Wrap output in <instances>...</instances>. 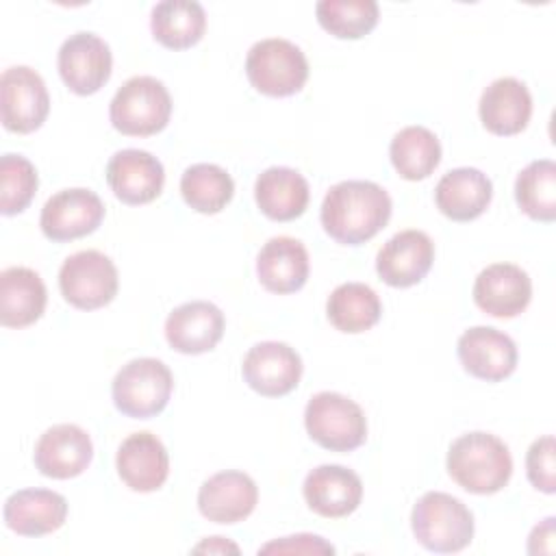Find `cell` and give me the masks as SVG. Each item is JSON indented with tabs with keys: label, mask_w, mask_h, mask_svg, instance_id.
Listing matches in <instances>:
<instances>
[{
	"label": "cell",
	"mask_w": 556,
	"mask_h": 556,
	"mask_svg": "<svg viewBox=\"0 0 556 556\" xmlns=\"http://www.w3.org/2000/svg\"><path fill=\"white\" fill-rule=\"evenodd\" d=\"M393 211L389 193L371 180H343L321 202V226L341 245H361L376 237Z\"/></svg>",
	"instance_id": "1"
},
{
	"label": "cell",
	"mask_w": 556,
	"mask_h": 556,
	"mask_svg": "<svg viewBox=\"0 0 556 556\" xmlns=\"http://www.w3.org/2000/svg\"><path fill=\"white\" fill-rule=\"evenodd\" d=\"M447 473L469 493L491 495L502 491L513 476L508 445L491 432H467L447 450Z\"/></svg>",
	"instance_id": "2"
},
{
	"label": "cell",
	"mask_w": 556,
	"mask_h": 556,
	"mask_svg": "<svg viewBox=\"0 0 556 556\" xmlns=\"http://www.w3.org/2000/svg\"><path fill=\"white\" fill-rule=\"evenodd\" d=\"M410 528L417 543L426 549L454 554L471 543L473 515L458 497L443 491H428L413 506Z\"/></svg>",
	"instance_id": "3"
},
{
	"label": "cell",
	"mask_w": 556,
	"mask_h": 556,
	"mask_svg": "<svg viewBox=\"0 0 556 556\" xmlns=\"http://www.w3.org/2000/svg\"><path fill=\"white\" fill-rule=\"evenodd\" d=\"M172 115L167 87L154 76H132L113 96L109 119L113 128L128 137H150L161 132Z\"/></svg>",
	"instance_id": "4"
},
{
	"label": "cell",
	"mask_w": 556,
	"mask_h": 556,
	"mask_svg": "<svg viewBox=\"0 0 556 556\" xmlns=\"http://www.w3.org/2000/svg\"><path fill=\"white\" fill-rule=\"evenodd\" d=\"M174 391V376L159 358H132L113 378V404L132 419H150L159 415Z\"/></svg>",
	"instance_id": "5"
},
{
	"label": "cell",
	"mask_w": 556,
	"mask_h": 556,
	"mask_svg": "<svg viewBox=\"0 0 556 556\" xmlns=\"http://www.w3.org/2000/svg\"><path fill=\"white\" fill-rule=\"evenodd\" d=\"M304 426L308 437L330 452H352L367 439L363 408L334 391H321L308 400Z\"/></svg>",
	"instance_id": "6"
},
{
	"label": "cell",
	"mask_w": 556,
	"mask_h": 556,
	"mask_svg": "<svg viewBox=\"0 0 556 556\" xmlns=\"http://www.w3.org/2000/svg\"><path fill=\"white\" fill-rule=\"evenodd\" d=\"M245 74L256 91L271 98H285L304 87L308 78V61L289 39L269 37L256 41L248 50Z\"/></svg>",
	"instance_id": "7"
},
{
	"label": "cell",
	"mask_w": 556,
	"mask_h": 556,
	"mask_svg": "<svg viewBox=\"0 0 556 556\" xmlns=\"http://www.w3.org/2000/svg\"><path fill=\"white\" fill-rule=\"evenodd\" d=\"M117 267L98 250L67 256L59 269V289L65 302L80 311L106 306L117 295Z\"/></svg>",
	"instance_id": "8"
},
{
	"label": "cell",
	"mask_w": 556,
	"mask_h": 556,
	"mask_svg": "<svg viewBox=\"0 0 556 556\" xmlns=\"http://www.w3.org/2000/svg\"><path fill=\"white\" fill-rule=\"evenodd\" d=\"M2 126L9 132L28 135L37 130L50 111V96L43 78L28 65H15L0 78Z\"/></svg>",
	"instance_id": "9"
},
{
	"label": "cell",
	"mask_w": 556,
	"mask_h": 556,
	"mask_svg": "<svg viewBox=\"0 0 556 556\" xmlns=\"http://www.w3.org/2000/svg\"><path fill=\"white\" fill-rule=\"evenodd\" d=\"M56 65L70 91L76 96H91L100 91L111 78L113 56L109 43L102 37L80 30L61 43Z\"/></svg>",
	"instance_id": "10"
},
{
	"label": "cell",
	"mask_w": 556,
	"mask_h": 556,
	"mask_svg": "<svg viewBox=\"0 0 556 556\" xmlns=\"http://www.w3.org/2000/svg\"><path fill=\"white\" fill-rule=\"evenodd\" d=\"M104 219V204L91 189H63L46 200L39 217L41 232L56 243L80 239L98 230Z\"/></svg>",
	"instance_id": "11"
},
{
	"label": "cell",
	"mask_w": 556,
	"mask_h": 556,
	"mask_svg": "<svg viewBox=\"0 0 556 556\" xmlns=\"http://www.w3.org/2000/svg\"><path fill=\"white\" fill-rule=\"evenodd\" d=\"M241 374L252 391L265 397H280L298 387L302 358L282 341H261L243 356Z\"/></svg>",
	"instance_id": "12"
},
{
	"label": "cell",
	"mask_w": 556,
	"mask_h": 556,
	"mask_svg": "<svg viewBox=\"0 0 556 556\" xmlns=\"http://www.w3.org/2000/svg\"><path fill=\"white\" fill-rule=\"evenodd\" d=\"M456 354L467 374L486 382L508 378L517 367L515 341L491 326H473L458 337Z\"/></svg>",
	"instance_id": "13"
},
{
	"label": "cell",
	"mask_w": 556,
	"mask_h": 556,
	"mask_svg": "<svg viewBox=\"0 0 556 556\" xmlns=\"http://www.w3.org/2000/svg\"><path fill=\"white\" fill-rule=\"evenodd\" d=\"M106 182L117 200L130 206H139L161 195L165 185V169L154 154L126 148L109 159Z\"/></svg>",
	"instance_id": "14"
},
{
	"label": "cell",
	"mask_w": 556,
	"mask_h": 556,
	"mask_svg": "<svg viewBox=\"0 0 556 556\" xmlns=\"http://www.w3.org/2000/svg\"><path fill=\"white\" fill-rule=\"evenodd\" d=\"M434 261V243L424 230L393 235L376 256V271L389 287H413L426 278Z\"/></svg>",
	"instance_id": "15"
},
{
	"label": "cell",
	"mask_w": 556,
	"mask_h": 556,
	"mask_svg": "<svg viewBox=\"0 0 556 556\" xmlns=\"http://www.w3.org/2000/svg\"><path fill=\"white\" fill-rule=\"evenodd\" d=\"M33 458L41 476L70 480L89 467L93 458V443L80 426L56 424L39 437Z\"/></svg>",
	"instance_id": "16"
},
{
	"label": "cell",
	"mask_w": 556,
	"mask_h": 556,
	"mask_svg": "<svg viewBox=\"0 0 556 556\" xmlns=\"http://www.w3.org/2000/svg\"><path fill=\"white\" fill-rule=\"evenodd\" d=\"M532 298L530 276L513 263H493L484 267L473 282V302L493 317H517Z\"/></svg>",
	"instance_id": "17"
},
{
	"label": "cell",
	"mask_w": 556,
	"mask_h": 556,
	"mask_svg": "<svg viewBox=\"0 0 556 556\" xmlns=\"http://www.w3.org/2000/svg\"><path fill=\"white\" fill-rule=\"evenodd\" d=\"M224 313L206 300L176 306L165 319V339L180 354L211 352L224 337Z\"/></svg>",
	"instance_id": "18"
},
{
	"label": "cell",
	"mask_w": 556,
	"mask_h": 556,
	"mask_svg": "<svg viewBox=\"0 0 556 556\" xmlns=\"http://www.w3.org/2000/svg\"><path fill=\"white\" fill-rule=\"evenodd\" d=\"M115 467L122 482L139 493L156 491L169 476V456L163 441L152 432H132L117 450Z\"/></svg>",
	"instance_id": "19"
},
{
	"label": "cell",
	"mask_w": 556,
	"mask_h": 556,
	"mask_svg": "<svg viewBox=\"0 0 556 556\" xmlns=\"http://www.w3.org/2000/svg\"><path fill=\"white\" fill-rule=\"evenodd\" d=\"M308 508L321 517H348L363 500L361 478L343 465H319L311 469L302 484Z\"/></svg>",
	"instance_id": "20"
},
{
	"label": "cell",
	"mask_w": 556,
	"mask_h": 556,
	"mask_svg": "<svg viewBox=\"0 0 556 556\" xmlns=\"http://www.w3.org/2000/svg\"><path fill=\"white\" fill-rule=\"evenodd\" d=\"M258 502L256 482L243 471H219L198 491L200 513L215 523H237L252 515Z\"/></svg>",
	"instance_id": "21"
},
{
	"label": "cell",
	"mask_w": 556,
	"mask_h": 556,
	"mask_svg": "<svg viewBox=\"0 0 556 556\" xmlns=\"http://www.w3.org/2000/svg\"><path fill=\"white\" fill-rule=\"evenodd\" d=\"M67 517V500L50 489H22L4 502V523L20 536H43Z\"/></svg>",
	"instance_id": "22"
},
{
	"label": "cell",
	"mask_w": 556,
	"mask_h": 556,
	"mask_svg": "<svg viewBox=\"0 0 556 556\" xmlns=\"http://www.w3.org/2000/svg\"><path fill=\"white\" fill-rule=\"evenodd\" d=\"M480 122L484 128L500 137L521 132L532 115V96L528 87L513 78H495L480 96Z\"/></svg>",
	"instance_id": "23"
},
{
	"label": "cell",
	"mask_w": 556,
	"mask_h": 556,
	"mask_svg": "<svg viewBox=\"0 0 556 556\" xmlns=\"http://www.w3.org/2000/svg\"><path fill=\"white\" fill-rule=\"evenodd\" d=\"M493 198L489 176L476 167H456L441 176L434 187L437 208L452 222H471L480 217Z\"/></svg>",
	"instance_id": "24"
},
{
	"label": "cell",
	"mask_w": 556,
	"mask_h": 556,
	"mask_svg": "<svg viewBox=\"0 0 556 556\" xmlns=\"http://www.w3.org/2000/svg\"><path fill=\"white\" fill-rule=\"evenodd\" d=\"M308 252L293 237H271L256 256V276L271 293L300 291L308 280Z\"/></svg>",
	"instance_id": "25"
},
{
	"label": "cell",
	"mask_w": 556,
	"mask_h": 556,
	"mask_svg": "<svg viewBox=\"0 0 556 556\" xmlns=\"http://www.w3.org/2000/svg\"><path fill=\"white\" fill-rule=\"evenodd\" d=\"M308 182L291 167H267L254 182V200L261 213L274 222H291L308 206Z\"/></svg>",
	"instance_id": "26"
},
{
	"label": "cell",
	"mask_w": 556,
	"mask_h": 556,
	"mask_svg": "<svg viewBox=\"0 0 556 556\" xmlns=\"http://www.w3.org/2000/svg\"><path fill=\"white\" fill-rule=\"evenodd\" d=\"M48 293L37 271L28 267H7L0 274V324L26 328L46 311Z\"/></svg>",
	"instance_id": "27"
},
{
	"label": "cell",
	"mask_w": 556,
	"mask_h": 556,
	"mask_svg": "<svg viewBox=\"0 0 556 556\" xmlns=\"http://www.w3.org/2000/svg\"><path fill=\"white\" fill-rule=\"evenodd\" d=\"M154 39L169 50L195 46L206 30V13L195 0H163L150 15Z\"/></svg>",
	"instance_id": "28"
},
{
	"label": "cell",
	"mask_w": 556,
	"mask_h": 556,
	"mask_svg": "<svg viewBox=\"0 0 556 556\" xmlns=\"http://www.w3.org/2000/svg\"><path fill=\"white\" fill-rule=\"evenodd\" d=\"M328 321L348 334H358L374 328L382 315L378 293L365 282L339 285L326 302Z\"/></svg>",
	"instance_id": "29"
},
{
	"label": "cell",
	"mask_w": 556,
	"mask_h": 556,
	"mask_svg": "<svg viewBox=\"0 0 556 556\" xmlns=\"http://www.w3.org/2000/svg\"><path fill=\"white\" fill-rule=\"evenodd\" d=\"M389 156L402 178L424 180L441 163V143L426 126H406L391 139Z\"/></svg>",
	"instance_id": "30"
},
{
	"label": "cell",
	"mask_w": 556,
	"mask_h": 556,
	"mask_svg": "<svg viewBox=\"0 0 556 556\" xmlns=\"http://www.w3.org/2000/svg\"><path fill=\"white\" fill-rule=\"evenodd\" d=\"M180 193L193 211L215 215L232 200L235 182L224 167L215 163H195L185 169Z\"/></svg>",
	"instance_id": "31"
},
{
	"label": "cell",
	"mask_w": 556,
	"mask_h": 556,
	"mask_svg": "<svg viewBox=\"0 0 556 556\" xmlns=\"http://www.w3.org/2000/svg\"><path fill=\"white\" fill-rule=\"evenodd\" d=\"M515 200L519 208L536 222L556 219V163L539 159L528 163L515 180Z\"/></svg>",
	"instance_id": "32"
},
{
	"label": "cell",
	"mask_w": 556,
	"mask_h": 556,
	"mask_svg": "<svg viewBox=\"0 0 556 556\" xmlns=\"http://www.w3.org/2000/svg\"><path fill=\"white\" fill-rule=\"evenodd\" d=\"M319 26L339 39H361L378 24L374 0H321L315 7Z\"/></svg>",
	"instance_id": "33"
},
{
	"label": "cell",
	"mask_w": 556,
	"mask_h": 556,
	"mask_svg": "<svg viewBox=\"0 0 556 556\" xmlns=\"http://www.w3.org/2000/svg\"><path fill=\"white\" fill-rule=\"evenodd\" d=\"M39 178L35 165L22 154H2L0 159V213L17 215L35 198Z\"/></svg>",
	"instance_id": "34"
},
{
	"label": "cell",
	"mask_w": 556,
	"mask_h": 556,
	"mask_svg": "<svg viewBox=\"0 0 556 556\" xmlns=\"http://www.w3.org/2000/svg\"><path fill=\"white\" fill-rule=\"evenodd\" d=\"M556 445L554 437L545 434L536 439L526 454V473L534 489L543 493L556 491Z\"/></svg>",
	"instance_id": "35"
},
{
	"label": "cell",
	"mask_w": 556,
	"mask_h": 556,
	"mask_svg": "<svg viewBox=\"0 0 556 556\" xmlns=\"http://www.w3.org/2000/svg\"><path fill=\"white\" fill-rule=\"evenodd\" d=\"M269 552H282V554H334V547L326 543L317 534H293V536H282L278 541H271L261 547V554Z\"/></svg>",
	"instance_id": "36"
},
{
	"label": "cell",
	"mask_w": 556,
	"mask_h": 556,
	"mask_svg": "<svg viewBox=\"0 0 556 556\" xmlns=\"http://www.w3.org/2000/svg\"><path fill=\"white\" fill-rule=\"evenodd\" d=\"M239 552V547L237 545H232V543H228L224 536H211L208 541H204V543H200V545H195L193 547V552Z\"/></svg>",
	"instance_id": "37"
}]
</instances>
